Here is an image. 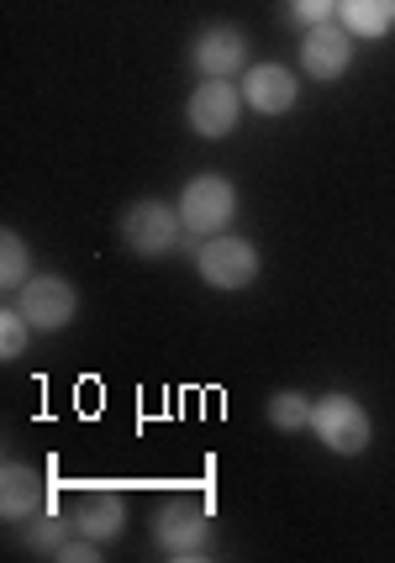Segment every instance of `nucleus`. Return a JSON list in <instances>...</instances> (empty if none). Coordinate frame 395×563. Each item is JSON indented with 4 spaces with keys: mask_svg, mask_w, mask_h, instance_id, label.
Returning a JSON list of instances; mask_svg holds the SVG:
<instances>
[{
    "mask_svg": "<svg viewBox=\"0 0 395 563\" xmlns=\"http://www.w3.org/2000/svg\"><path fill=\"white\" fill-rule=\"evenodd\" d=\"M338 22L353 37H385V32H395V0H343Z\"/></svg>",
    "mask_w": 395,
    "mask_h": 563,
    "instance_id": "13",
    "label": "nucleus"
},
{
    "mask_svg": "<svg viewBox=\"0 0 395 563\" xmlns=\"http://www.w3.org/2000/svg\"><path fill=\"white\" fill-rule=\"evenodd\" d=\"M153 542L164 559H211V511L196 500H164L153 511Z\"/></svg>",
    "mask_w": 395,
    "mask_h": 563,
    "instance_id": "2",
    "label": "nucleus"
},
{
    "mask_svg": "<svg viewBox=\"0 0 395 563\" xmlns=\"http://www.w3.org/2000/svg\"><path fill=\"white\" fill-rule=\"evenodd\" d=\"M264 269V258H259V247L248 243V238H200L196 247V274L211 285V290H248L253 279Z\"/></svg>",
    "mask_w": 395,
    "mask_h": 563,
    "instance_id": "3",
    "label": "nucleus"
},
{
    "mask_svg": "<svg viewBox=\"0 0 395 563\" xmlns=\"http://www.w3.org/2000/svg\"><path fill=\"white\" fill-rule=\"evenodd\" d=\"M17 532H22V548H26V553H58V542H64V532H69V521H58V516L37 511V516H26Z\"/></svg>",
    "mask_w": 395,
    "mask_h": 563,
    "instance_id": "15",
    "label": "nucleus"
},
{
    "mask_svg": "<svg viewBox=\"0 0 395 563\" xmlns=\"http://www.w3.org/2000/svg\"><path fill=\"white\" fill-rule=\"evenodd\" d=\"M311 432H317L332 453L359 459V453L370 448V438H374V421H370V411H364L353 395L332 390V395H321L317 406H311Z\"/></svg>",
    "mask_w": 395,
    "mask_h": 563,
    "instance_id": "5",
    "label": "nucleus"
},
{
    "mask_svg": "<svg viewBox=\"0 0 395 563\" xmlns=\"http://www.w3.org/2000/svg\"><path fill=\"white\" fill-rule=\"evenodd\" d=\"M53 559H64V563H96L100 559V548H96V538H64L58 542V553H53Z\"/></svg>",
    "mask_w": 395,
    "mask_h": 563,
    "instance_id": "19",
    "label": "nucleus"
},
{
    "mask_svg": "<svg viewBox=\"0 0 395 563\" xmlns=\"http://www.w3.org/2000/svg\"><path fill=\"white\" fill-rule=\"evenodd\" d=\"M179 232H185V221H179V206H169V200H132L117 217V238L127 243L132 258H164L179 243Z\"/></svg>",
    "mask_w": 395,
    "mask_h": 563,
    "instance_id": "1",
    "label": "nucleus"
},
{
    "mask_svg": "<svg viewBox=\"0 0 395 563\" xmlns=\"http://www.w3.org/2000/svg\"><path fill=\"white\" fill-rule=\"evenodd\" d=\"M32 332H37V327L22 317V306H6V311H0V358H6V364L22 358L26 343H32Z\"/></svg>",
    "mask_w": 395,
    "mask_h": 563,
    "instance_id": "17",
    "label": "nucleus"
},
{
    "mask_svg": "<svg viewBox=\"0 0 395 563\" xmlns=\"http://www.w3.org/2000/svg\"><path fill=\"white\" fill-rule=\"evenodd\" d=\"M243 100L259 111V117H285V111H296V100H300L296 69H285V64H248Z\"/></svg>",
    "mask_w": 395,
    "mask_h": 563,
    "instance_id": "10",
    "label": "nucleus"
},
{
    "mask_svg": "<svg viewBox=\"0 0 395 563\" xmlns=\"http://www.w3.org/2000/svg\"><path fill=\"white\" fill-rule=\"evenodd\" d=\"M190 64H196L206 79H232V74L248 69V32L232 22H217L206 26L190 48Z\"/></svg>",
    "mask_w": 395,
    "mask_h": 563,
    "instance_id": "9",
    "label": "nucleus"
},
{
    "mask_svg": "<svg viewBox=\"0 0 395 563\" xmlns=\"http://www.w3.org/2000/svg\"><path fill=\"white\" fill-rule=\"evenodd\" d=\"M353 64V32L343 22H317L300 37V69L311 79H343Z\"/></svg>",
    "mask_w": 395,
    "mask_h": 563,
    "instance_id": "7",
    "label": "nucleus"
},
{
    "mask_svg": "<svg viewBox=\"0 0 395 563\" xmlns=\"http://www.w3.org/2000/svg\"><path fill=\"white\" fill-rule=\"evenodd\" d=\"M311 406L317 400H306L300 390H279L270 400V427L274 432H300V427H311Z\"/></svg>",
    "mask_w": 395,
    "mask_h": 563,
    "instance_id": "16",
    "label": "nucleus"
},
{
    "mask_svg": "<svg viewBox=\"0 0 395 563\" xmlns=\"http://www.w3.org/2000/svg\"><path fill=\"white\" fill-rule=\"evenodd\" d=\"M17 306H22V317L37 327V332H58V327H69L79 311V290L64 279V274H32L22 290H17Z\"/></svg>",
    "mask_w": 395,
    "mask_h": 563,
    "instance_id": "6",
    "label": "nucleus"
},
{
    "mask_svg": "<svg viewBox=\"0 0 395 563\" xmlns=\"http://www.w3.org/2000/svg\"><path fill=\"white\" fill-rule=\"evenodd\" d=\"M43 500H48V485H43V474L32 464L0 468V516H6L11 527H22L26 516L43 511Z\"/></svg>",
    "mask_w": 395,
    "mask_h": 563,
    "instance_id": "12",
    "label": "nucleus"
},
{
    "mask_svg": "<svg viewBox=\"0 0 395 563\" xmlns=\"http://www.w3.org/2000/svg\"><path fill=\"white\" fill-rule=\"evenodd\" d=\"M179 221H185V232H196V238H217L227 232V221L238 217V185L222 179V174H196L185 190H179Z\"/></svg>",
    "mask_w": 395,
    "mask_h": 563,
    "instance_id": "4",
    "label": "nucleus"
},
{
    "mask_svg": "<svg viewBox=\"0 0 395 563\" xmlns=\"http://www.w3.org/2000/svg\"><path fill=\"white\" fill-rule=\"evenodd\" d=\"M338 5H343V0H290L296 22H306V26H317V22H338Z\"/></svg>",
    "mask_w": 395,
    "mask_h": 563,
    "instance_id": "18",
    "label": "nucleus"
},
{
    "mask_svg": "<svg viewBox=\"0 0 395 563\" xmlns=\"http://www.w3.org/2000/svg\"><path fill=\"white\" fill-rule=\"evenodd\" d=\"M243 90L238 85H227V79H206V85H196V96H190V106H185V117H190V126H196L200 137H227L232 126H238V117H243Z\"/></svg>",
    "mask_w": 395,
    "mask_h": 563,
    "instance_id": "8",
    "label": "nucleus"
},
{
    "mask_svg": "<svg viewBox=\"0 0 395 563\" xmlns=\"http://www.w3.org/2000/svg\"><path fill=\"white\" fill-rule=\"evenodd\" d=\"M32 279V253L22 232H0V290H22Z\"/></svg>",
    "mask_w": 395,
    "mask_h": 563,
    "instance_id": "14",
    "label": "nucleus"
},
{
    "mask_svg": "<svg viewBox=\"0 0 395 563\" xmlns=\"http://www.w3.org/2000/svg\"><path fill=\"white\" fill-rule=\"evenodd\" d=\"M64 521H69V532H79V538L117 542L127 527V506L117 490H79L75 506L64 511Z\"/></svg>",
    "mask_w": 395,
    "mask_h": 563,
    "instance_id": "11",
    "label": "nucleus"
}]
</instances>
